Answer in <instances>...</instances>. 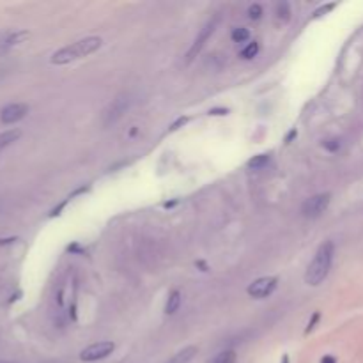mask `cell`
Listing matches in <instances>:
<instances>
[{
	"mask_svg": "<svg viewBox=\"0 0 363 363\" xmlns=\"http://www.w3.org/2000/svg\"><path fill=\"white\" fill-rule=\"evenodd\" d=\"M331 202V195L330 193H317V195L310 197L303 202L301 206V214L305 218H317L328 209Z\"/></svg>",
	"mask_w": 363,
	"mask_h": 363,
	"instance_id": "3957f363",
	"label": "cell"
},
{
	"mask_svg": "<svg viewBox=\"0 0 363 363\" xmlns=\"http://www.w3.org/2000/svg\"><path fill=\"white\" fill-rule=\"evenodd\" d=\"M181 292L175 289V291H172L170 294H168V299H167V305H165V313H168V315H172V313H175L179 310V306H181Z\"/></svg>",
	"mask_w": 363,
	"mask_h": 363,
	"instance_id": "7c38bea8",
	"label": "cell"
},
{
	"mask_svg": "<svg viewBox=\"0 0 363 363\" xmlns=\"http://www.w3.org/2000/svg\"><path fill=\"white\" fill-rule=\"evenodd\" d=\"M321 363H337V359H335L333 356H324V358L321 359Z\"/></svg>",
	"mask_w": 363,
	"mask_h": 363,
	"instance_id": "d4e9b609",
	"label": "cell"
},
{
	"mask_svg": "<svg viewBox=\"0 0 363 363\" xmlns=\"http://www.w3.org/2000/svg\"><path fill=\"white\" fill-rule=\"evenodd\" d=\"M282 363H289V356H287V354H285L284 358H282Z\"/></svg>",
	"mask_w": 363,
	"mask_h": 363,
	"instance_id": "4316f807",
	"label": "cell"
},
{
	"mask_svg": "<svg viewBox=\"0 0 363 363\" xmlns=\"http://www.w3.org/2000/svg\"><path fill=\"white\" fill-rule=\"evenodd\" d=\"M333 8H335V4H328V6H324L323 9H319V11H315V15H313V18H319V16H323V13L330 11V9H333Z\"/></svg>",
	"mask_w": 363,
	"mask_h": 363,
	"instance_id": "603a6c76",
	"label": "cell"
},
{
	"mask_svg": "<svg viewBox=\"0 0 363 363\" xmlns=\"http://www.w3.org/2000/svg\"><path fill=\"white\" fill-rule=\"evenodd\" d=\"M128 105H129V98L126 96V94H121V96L115 98V100L112 101L110 105H108L107 110L103 112V124L105 126L114 124V122L117 121V119L126 112Z\"/></svg>",
	"mask_w": 363,
	"mask_h": 363,
	"instance_id": "ba28073f",
	"label": "cell"
},
{
	"mask_svg": "<svg viewBox=\"0 0 363 363\" xmlns=\"http://www.w3.org/2000/svg\"><path fill=\"white\" fill-rule=\"evenodd\" d=\"M115 349V344L114 342H108V340H103V342H98V344H93L89 345V347H85L82 352H80V359L82 361H98V359H103L107 358V356H110L112 352H114Z\"/></svg>",
	"mask_w": 363,
	"mask_h": 363,
	"instance_id": "5b68a950",
	"label": "cell"
},
{
	"mask_svg": "<svg viewBox=\"0 0 363 363\" xmlns=\"http://www.w3.org/2000/svg\"><path fill=\"white\" fill-rule=\"evenodd\" d=\"M229 114V108H211L209 115H227Z\"/></svg>",
	"mask_w": 363,
	"mask_h": 363,
	"instance_id": "7402d4cb",
	"label": "cell"
},
{
	"mask_svg": "<svg viewBox=\"0 0 363 363\" xmlns=\"http://www.w3.org/2000/svg\"><path fill=\"white\" fill-rule=\"evenodd\" d=\"M248 16L252 20H259L260 16H262V8H260L259 4H252L248 8Z\"/></svg>",
	"mask_w": 363,
	"mask_h": 363,
	"instance_id": "ac0fdd59",
	"label": "cell"
},
{
	"mask_svg": "<svg viewBox=\"0 0 363 363\" xmlns=\"http://www.w3.org/2000/svg\"><path fill=\"white\" fill-rule=\"evenodd\" d=\"M186 122H188V117H179L177 121H175L174 124L170 126V129H168V131H175V129H179L181 126H185Z\"/></svg>",
	"mask_w": 363,
	"mask_h": 363,
	"instance_id": "ffe728a7",
	"label": "cell"
},
{
	"mask_svg": "<svg viewBox=\"0 0 363 363\" xmlns=\"http://www.w3.org/2000/svg\"><path fill=\"white\" fill-rule=\"evenodd\" d=\"M277 284H278V278L277 277H262V278H257L255 282H252V284L248 285V289H246V292H248L252 298L255 299H262V298H267V296L271 294V292L277 289Z\"/></svg>",
	"mask_w": 363,
	"mask_h": 363,
	"instance_id": "8992f818",
	"label": "cell"
},
{
	"mask_svg": "<svg viewBox=\"0 0 363 363\" xmlns=\"http://www.w3.org/2000/svg\"><path fill=\"white\" fill-rule=\"evenodd\" d=\"M0 363H16V361H4V359H0Z\"/></svg>",
	"mask_w": 363,
	"mask_h": 363,
	"instance_id": "83f0119b",
	"label": "cell"
},
{
	"mask_svg": "<svg viewBox=\"0 0 363 363\" xmlns=\"http://www.w3.org/2000/svg\"><path fill=\"white\" fill-rule=\"evenodd\" d=\"M259 54V43L257 41H252V43H248L245 48L241 50V59H245V61H250V59H253L255 55Z\"/></svg>",
	"mask_w": 363,
	"mask_h": 363,
	"instance_id": "9a60e30c",
	"label": "cell"
},
{
	"mask_svg": "<svg viewBox=\"0 0 363 363\" xmlns=\"http://www.w3.org/2000/svg\"><path fill=\"white\" fill-rule=\"evenodd\" d=\"M231 37L234 43H245V41L250 37V32H248V29H245V27H236V29H232Z\"/></svg>",
	"mask_w": 363,
	"mask_h": 363,
	"instance_id": "e0dca14e",
	"label": "cell"
},
{
	"mask_svg": "<svg viewBox=\"0 0 363 363\" xmlns=\"http://www.w3.org/2000/svg\"><path fill=\"white\" fill-rule=\"evenodd\" d=\"M289 18H291V9H289L287 2H280L277 6V20L282 23H287Z\"/></svg>",
	"mask_w": 363,
	"mask_h": 363,
	"instance_id": "2e32d148",
	"label": "cell"
},
{
	"mask_svg": "<svg viewBox=\"0 0 363 363\" xmlns=\"http://www.w3.org/2000/svg\"><path fill=\"white\" fill-rule=\"evenodd\" d=\"M175 204H177V200H172V202H165L163 206H165V207H172V206H175Z\"/></svg>",
	"mask_w": 363,
	"mask_h": 363,
	"instance_id": "484cf974",
	"label": "cell"
},
{
	"mask_svg": "<svg viewBox=\"0 0 363 363\" xmlns=\"http://www.w3.org/2000/svg\"><path fill=\"white\" fill-rule=\"evenodd\" d=\"M20 137H22V131H20V129H8V131L0 133V153H2L6 147L11 146V144H15Z\"/></svg>",
	"mask_w": 363,
	"mask_h": 363,
	"instance_id": "8fae6325",
	"label": "cell"
},
{
	"mask_svg": "<svg viewBox=\"0 0 363 363\" xmlns=\"http://www.w3.org/2000/svg\"><path fill=\"white\" fill-rule=\"evenodd\" d=\"M324 149L331 151V153H335V151H338V147H340V142H338L337 139H331V140H326V142L323 144Z\"/></svg>",
	"mask_w": 363,
	"mask_h": 363,
	"instance_id": "d6986e66",
	"label": "cell"
},
{
	"mask_svg": "<svg viewBox=\"0 0 363 363\" xmlns=\"http://www.w3.org/2000/svg\"><path fill=\"white\" fill-rule=\"evenodd\" d=\"M29 114V105L27 103H9L0 110V122L2 124H15L22 121Z\"/></svg>",
	"mask_w": 363,
	"mask_h": 363,
	"instance_id": "9c48e42d",
	"label": "cell"
},
{
	"mask_svg": "<svg viewBox=\"0 0 363 363\" xmlns=\"http://www.w3.org/2000/svg\"><path fill=\"white\" fill-rule=\"evenodd\" d=\"M29 36L30 34L27 32V30H18V29L0 30V57L8 55L13 48L18 47V44H22Z\"/></svg>",
	"mask_w": 363,
	"mask_h": 363,
	"instance_id": "277c9868",
	"label": "cell"
},
{
	"mask_svg": "<svg viewBox=\"0 0 363 363\" xmlns=\"http://www.w3.org/2000/svg\"><path fill=\"white\" fill-rule=\"evenodd\" d=\"M101 44H103V39L101 37H83V39L76 41V43L69 44V47H64L61 50H57L54 55H52L50 62L55 66H64L69 64V62H75L78 59H83L87 55L94 54L96 50H100Z\"/></svg>",
	"mask_w": 363,
	"mask_h": 363,
	"instance_id": "6da1fadb",
	"label": "cell"
},
{
	"mask_svg": "<svg viewBox=\"0 0 363 363\" xmlns=\"http://www.w3.org/2000/svg\"><path fill=\"white\" fill-rule=\"evenodd\" d=\"M296 135H298V131H296V129H291V131H289V135L285 137V142H287V144H291V140L294 139Z\"/></svg>",
	"mask_w": 363,
	"mask_h": 363,
	"instance_id": "cb8c5ba5",
	"label": "cell"
},
{
	"mask_svg": "<svg viewBox=\"0 0 363 363\" xmlns=\"http://www.w3.org/2000/svg\"><path fill=\"white\" fill-rule=\"evenodd\" d=\"M218 22H220V16H214L213 20H209V22L206 23V25L200 29V34L197 36V39H195V43L192 44V48H190V52H188V57H186V62H192L193 59L197 57V54H199L200 50H202V47L206 44V41L211 37V34L214 32V29H216V25H218Z\"/></svg>",
	"mask_w": 363,
	"mask_h": 363,
	"instance_id": "52a82bcc",
	"label": "cell"
},
{
	"mask_svg": "<svg viewBox=\"0 0 363 363\" xmlns=\"http://www.w3.org/2000/svg\"><path fill=\"white\" fill-rule=\"evenodd\" d=\"M335 245L331 241H324L313 255L312 262L308 264L305 273V282L308 285H319L330 273L331 262H333Z\"/></svg>",
	"mask_w": 363,
	"mask_h": 363,
	"instance_id": "7a4b0ae2",
	"label": "cell"
},
{
	"mask_svg": "<svg viewBox=\"0 0 363 363\" xmlns=\"http://www.w3.org/2000/svg\"><path fill=\"white\" fill-rule=\"evenodd\" d=\"M269 161H271L269 154H257V156H253L252 160H248V168H252V170H260V168L266 167Z\"/></svg>",
	"mask_w": 363,
	"mask_h": 363,
	"instance_id": "5bb4252c",
	"label": "cell"
},
{
	"mask_svg": "<svg viewBox=\"0 0 363 363\" xmlns=\"http://www.w3.org/2000/svg\"><path fill=\"white\" fill-rule=\"evenodd\" d=\"M236 358H238V356H236V351L227 349V351H221V352H218L216 356H213L207 363H236Z\"/></svg>",
	"mask_w": 363,
	"mask_h": 363,
	"instance_id": "4fadbf2b",
	"label": "cell"
},
{
	"mask_svg": "<svg viewBox=\"0 0 363 363\" xmlns=\"http://www.w3.org/2000/svg\"><path fill=\"white\" fill-rule=\"evenodd\" d=\"M197 352H199V349H197L195 345H188V347H185V349H181L179 352H175V354L165 363H190L193 358H195Z\"/></svg>",
	"mask_w": 363,
	"mask_h": 363,
	"instance_id": "30bf717a",
	"label": "cell"
},
{
	"mask_svg": "<svg viewBox=\"0 0 363 363\" xmlns=\"http://www.w3.org/2000/svg\"><path fill=\"white\" fill-rule=\"evenodd\" d=\"M319 321V313H313V317L310 319V323H308V326H306V330H305V333H310V331L313 330V326H315V323Z\"/></svg>",
	"mask_w": 363,
	"mask_h": 363,
	"instance_id": "44dd1931",
	"label": "cell"
}]
</instances>
